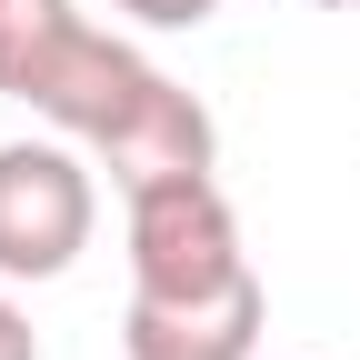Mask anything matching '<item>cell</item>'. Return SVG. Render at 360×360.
I'll return each mask as SVG.
<instances>
[{"label": "cell", "instance_id": "cell-5", "mask_svg": "<svg viewBox=\"0 0 360 360\" xmlns=\"http://www.w3.org/2000/svg\"><path fill=\"white\" fill-rule=\"evenodd\" d=\"M90 20L70 0H0V101H40V80L60 70V51Z\"/></svg>", "mask_w": 360, "mask_h": 360}, {"label": "cell", "instance_id": "cell-7", "mask_svg": "<svg viewBox=\"0 0 360 360\" xmlns=\"http://www.w3.org/2000/svg\"><path fill=\"white\" fill-rule=\"evenodd\" d=\"M0 360H40V330H30V310L0 290Z\"/></svg>", "mask_w": 360, "mask_h": 360}, {"label": "cell", "instance_id": "cell-8", "mask_svg": "<svg viewBox=\"0 0 360 360\" xmlns=\"http://www.w3.org/2000/svg\"><path fill=\"white\" fill-rule=\"evenodd\" d=\"M310 11H360V0H310Z\"/></svg>", "mask_w": 360, "mask_h": 360}, {"label": "cell", "instance_id": "cell-2", "mask_svg": "<svg viewBox=\"0 0 360 360\" xmlns=\"http://www.w3.org/2000/svg\"><path fill=\"white\" fill-rule=\"evenodd\" d=\"M120 200H130L120 240H130V290L141 300H200V290H231L250 270L240 210H231V191L210 170H160L141 191H120Z\"/></svg>", "mask_w": 360, "mask_h": 360}, {"label": "cell", "instance_id": "cell-1", "mask_svg": "<svg viewBox=\"0 0 360 360\" xmlns=\"http://www.w3.org/2000/svg\"><path fill=\"white\" fill-rule=\"evenodd\" d=\"M30 110L51 120L60 141H80L120 191H141V180H160V170H210V160H220L210 110H200L160 60H141V51L110 40V30H80L70 51H60V70L40 80Z\"/></svg>", "mask_w": 360, "mask_h": 360}, {"label": "cell", "instance_id": "cell-3", "mask_svg": "<svg viewBox=\"0 0 360 360\" xmlns=\"http://www.w3.org/2000/svg\"><path fill=\"white\" fill-rule=\"evenodd\" d=\"M101 180L80 141H0V281H60L90 250Z\"/></svg>", "mask_w": 360, "mask_h": 360}, {"label": "cell", "instance_id": "cell-4", "mask_svg": "<svg viewBox=\"0 0 360 360\" xmlns=\"http://www.w3.org/2000/svg\"><path fill=\"white\" fill-rule=\"evenodd\" d=\"M260 330H270L260 270H240L231 290H200V300H141L130 290V310H120V350L130 360H250Z\"/></svg>", "mask_w": 360, "mask_h": 360}, {"label": "cell", "instance_id": "cell-6", "mask_svg": "<svg viewBox=\"0 0 360 360\" xmlns=\"http://www.w3.org/2000/svg\"><path fill=\"white\" fill-rule=\"evenodd\" d=\"M110 11H130L141 30H200V20L220 11V0H110Z\"/></svg>", "mask_w": 360, "mask_h": 360}]
</instances>
